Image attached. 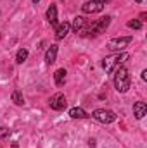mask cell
Wrapping results in <instances>:
<instances>
[{
  "mask_svg": "<svg viewBox=\"0 0 147 148\" xmlns=\"http://www.w3.org/2000/svg\"><path fill=\"white\" fill-rule=\"evenodd\" d=\"M47 21L50 23V26H57V7L50 5L47 9Z\"/></svg>",
  "mask_w": 147,
  "mask_h": 148,
  "instance_id": "obj_11",
  "label": "cell"
},
{
  "mask_svg": "<svg viewBox=\"0 0 147 148\" xmlns=\"http://www.w3.org/2000/svg\"><path fill=\"white\" fill-rule=\"evenodd\" d=\"M69 31H71V24H69L68 21H64V23H61V24L55 28V38H57V40H62V38L68 36Z\"/></svg>",
  "mask_w": 147,
  "mask_h": 148,
  "instance_id": "obj_8",
  "label": "cell"
},
{
  "mask_svg": "<svg viewBox=\"0 0 147 148\" xmlns=\"http://www.w3.org/2000/svg\"><path fill=\"white\" fill-rule=\"evenodd\" d=\"M147 114V103L146 102H137L135 105H133V115L137 117V119H144Z\"/></svg>",
  "mask_w": 147,
  "mask_h": 148,
  "instance_id": "obj_9",
  "label": "cell"
},
{
  "mask_svg": "<svg viewBox=\"0 0 147 148\" xmlns=\"http://www.w3.org/2000/svg\"><path fill=\"white\" fill-rule=\"evenodd\" d=\"M69 115H71L73 119H87V117H88V114L83 110V109H80V107H73V109L69 110Z\"/></svg>",
  "mask_w": 147,
  "mask_h": 148,
  "instance_id": "obj_13",
  "label": "cell"
},
{
  "mask_svg": "<svg viewBox=\"0 0 147 148\" xmlns=\"http://www.w3.org/2000/svg\"><path fill=\"white\" fill-rule=\"evenodd\" d=\"M102 9H104V3L95 2V0H88V2H85V3L81 5V10H83L85 14H95V12H101Z\"/></svg>",
  "mask_w": 147,
  "mask_h": 148,
  "instance_id": "obj_6",
  "label": "cell"
},
{
  "mask_svg": "<svg viewBox=\"0 0 147 148\" xmlns=\"http://www.w3.org/2000/svg\"><path fill=\"white\" fill-rule=\"evenodd\" d=\"M9 134V129L7 127H0V138H5Z\"/></svg>",
  "mask_w": 147,
  "mask_h": 148,
  "instance_id": "obj_18",
  "label": "cell"
},
{
  "mask_svg": "<svg viewBox=\"0 0 147 148\" xmlns=\"http://www.w3.org/2000/svg\"><path fill=\"white\" fill-rule=\"evenodd\" d=\"M66 69H57L55 74H54V79H55V84L57 86H62L64 84V81H66Z\"/></svg>",
  "mask_w": 147,
  "mask_h": 148,
  "instance_id": "obj_12",
  "label": "cell"
},
{
  "mask_svg": "<svg viewBox=\"0 0 147 148\" xmlns=\"http://www.w3.org/2000/svg\"><path fill=\"white\" fill-rule=\"evenodd\" d=\"M12 102H14L16 105H23V103H24V98H23V95H21L17 90L12 93Z\"/></svg>",
  "mask_w": 147,
  "mask_h": 148,
  "instance_id": "obj_16",
  "label": "cell"
},
{
  "mask_svg": "<svg viewBox=\"0 0 147 148\" xmlns=\"http://www.w3.org/2000/svg\"><path fill=\"white\" fill-rule=\"evenodd\" d=\"M33 2H35V3H37V2H40V0H33Z\"/></svg>",
  "mask_w": 147,
  "mask_h": 148,
  "instance_id": "obj_21",
  "label": "cell"
},
{
  "mask_svg": "<svg viewBox=\"0 0 147 148\" xmlns=\"http://www.w3.org/2000/svg\"><path fill=\"white\" fill-rule=\"evenodd\" d=\"M95 2H101V3H107V2H111V0H95Z\"/></svg>",
  "mask_w": 147,
  "mask_h": 148,
  "instance_id": "obj_20",
  "label": "cell"
},
{
  "mask_svg": "<svg viewBox=\"0 0 147 148\" xmlns=\"http://www.w3.org/2000/svg\"><path fill=\"white\" fill-rule=\"evenodd\" d=\"M57 45H50L49 47V50H47V53H45V62L50 66V64H54L55 62V57H57Z\"/></svg>",
  "mask_w": 147,
  "mask_h": 148,
  "instance_id": "obj_10",
  "label": "cell"
},
{
  "mask_svg": "<svg viewBox=\"0 0 147 148\" xmlns=\"http://www.w3.org/2000/svg\"><path fill=\"white\" fill-rule=\"evenodd\" d=\"M142 79H144V81H147V71H146V69L142 71Z\"/></svg>",
  "mask_w": 147,
  "mask_h": 148,
  "instance_id": "obj_19",
  "label": "cell"
},
{
  "mask_svg": "<svg viewBox=\"0 0 147 148\" xmlns=\"http://www.w3.org/2000/svg\"><path fill=\"white\" fill-rule=\"evenodd\" d=\"M114 88L119 93H126L130 88V73L126 67H116L114 69Z\"/></svg>",
  "mask_w": 147,
  "mask_h": 148,
  "instance_id": "obj_1",
  "label": "cell"
},
{
  "mask_svg": "<svg viewBox=\"0 0 147 148\" xmlns=\"http://www.w3.org/2000/svg\"><path fill=\"white\" fill-rule=\"evenodd\" d=\"M49 105H50L52 110H62V109L66 107V97H64L62 93H55V95L50 98Z\"/></svg>",
  "mask_w": 147,
  "mask_h": 148,
  "instance_id": "obj_7",
  "label": "cell"
},
{
  "mask_svg": "<svg viewBox=\"0 0 147 148\" xmlns=\"http://www.w3.org/2000/svg\"><path fill=\"white\" fill-rule=\"evenodd\" d=\"M71 29L73 31H76V33H80L81 29H85V19L83 17H74V21H73V24H71Z\"/></svg>",
  "mask_w": 147,
  "mask_h": 148,
  "instance_id": "obj_14",
  "label": "cell"
},
{
  "mask_svg": "<svg viewBox=\"0 0 147 148\" xmlns=\"http://www.w3.org/2000/svg\"><path fill=\"white\" fill-rule=\"evenodd\" d=\"M92 117L102 124H111L116 121V114L112 110H107V109H97V110L92 112Z\"/></svg>",
  "mask_w": 147,
  "mask_h": 148,
  "instance_id": "obj_3",
  "label": "cell"
},
{
  "mask_svg": "<svg viewBox=\"0 0 147 148\" xmlns=\"http://www.w3.org/2000/svg\"><path fill=\"white\" fill-rule=\"evenodd\" d=\"M130 29H140L142 28V21L140 19H132V21H128V24H126Z\"/></svg>",
  "mask_w": 147,
  "mask_h": 148,
  "instance_id": "obj_17",
  "label": "cell"
},
{
  "mask_svg": "<svg viewBox=\"0 0 147 148\" xmlns=\"http://www.w3.org/2000/svg\"><path fill=\"white\" fill-rule=\"evenodd\" d=\"M0 40H2V35H0Z\"/></svg>",
  "mask_w": 147,
  "mask_h": 148,
  "instance_id": "obj_22",
  "label": "cell"
},
{
  "mask_svg": "<svg viewBox=\"0 0 147 148\" xmlns=\"http://www.w3.org/2000/svg\"><path fill=\"white\" fill-rule=\"evenodd\" d=\"M26 59H28V50H26V48H19L17 53H16V62H17V64H23Z\"/></svg>",
  "mask_w": 147,
  "mask_h": 148,
  "instance_id": "obj_15",
  "label": "cell"
},
{
  "mask_svg": "<svg viewBox=\"0 0 147 148\" xmlns=\"http://www.w3.org/2000/svg\"><path fill=\"white\" fill-rule=\"evenodd\" d=\"M109 23H111V17L109 16H106V17H101L99 21H95L88 29H83L81 33H92V35H99V33H102V31H106V28L109 26Z\"/></svg>",
  "mask_w": 147,
  "mask_h": 148,
  "instance_id": "obj_4",
  "label": "cell"
},
{
  "mask_svg": "<svg viewBox=\"0 0 147 148\" xmlns=\"http://www.w3.org/2000/svg\"><path fill=\"white\" fill-rule=\"evenodd\" d=\"M128 59H130V53H126V52H123V53H116V55H112V57H106V59L102 60V67H104L106 73H111V71H114L116 67H119L123 62H126Z\"/></svg>",
  "mask_w": 147,
  "mask_h": 148,
  "instance_id": "obj_2",
  "label": "cell"
},
{
  "mask_svg": "<svg viewBox=\"0 0 147 148\" xmlns=\"http://www.w3.org/2000/svg\"><path fill=\"white\" fill-rule=\"evenodd\" d=\"M132 36H121V38H112L109 40V43H107V48H109L111 52H119V50H123L126 45H130L132 43Z\"/></svg>",
  "mask_w": 147,
  "mask_h": 148,
  "instance_id": "obj_5",
  "label": "cell"
}]
</instances>
